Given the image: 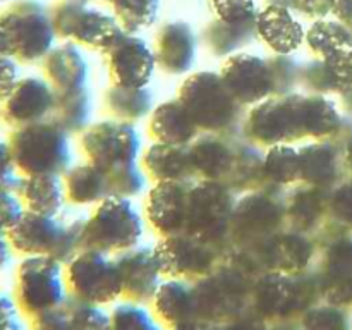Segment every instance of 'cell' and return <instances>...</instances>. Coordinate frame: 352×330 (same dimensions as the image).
<instances>
[{
	"mask_svg": "<svg viewBox=\"0 0 352 330\" xmlns=\"http://www.w3.org/2000/svg\"><path fill=\"white\" fill-rule=\"evenodd\" d=\"M54 38L50 12L34 0H19L0 12V55L33 64L50 54Z\"/></svg>",
	"mask_w": 352,
	"mask_h": 330,
	"instance_id": "1",
	"label": "cell"
},
{
	"mask_svg": "<svg viewBox=\"0 0 352 330\" xmlns=\"http://www.w3.org/2000/svg\"><path fill=\"white\" fill-rule=\"evenodd\" d=\"M9 144L17 172L23 175L58 174L69 160L62 127L47 120L12 129Z\"/></svg>",
	"mask_w": 352,
	"mask_h": 330,
	"instance_id": "2",
	"label": "cell"
},
{
	"mask_svg": "<svg viewBox=\"0 0 352 330\" xmlns=\"http://www.w3.org/2000/svg\"><path fill=\"white\" fill-rule=\"evenodd\" d=\"M65 285L60 261L52 256H26L16 274L17 308L30 318L62 309Z\"/></svg>",
	"mask_w": 352,
	"mask_h": 330,
	"instance_id": "3",
	"label": "cell"
},
{
	"mask_svg": "<svg viewBox=\"0 0 352 330\" xmlns=\"http://www.w3.org/2000/svg\"><path fill=\"white\" fill-rule=\"evenodd\" d=\"M65 282L76 299L88 305H107L122 294L117 263L107 260L95 250H88L69 260Z\"/></svg>",
	"mask_w": 352,
	"mask_h": 330,
	"instance_id": "4",
	"label": "cell"
},
{
	"mask_svg": "<svg viewBox=\"0 0 352 330\" xmlns=\"http://www.w3.org/2000/svg\"><path fill=\"white\" fill-rule=\"evenodd\" d=\"M86 0H62L52 9L55 34L93 48H105L120 31L116 19L86 7Z\"/></svg>",
	"mask_w": 352,
	"mask_h": 330,
	"instance_id": "5",
	"label": "cell"
},
{
	"mask_svg": "<svg viewBox=\"0 0 352 330\" xmlns=\"http://www.w3.org/2000/svg\"><path fill=\"white\" fill-rule=\"evenodd\" d=\"M7 237L12 250L24 256H52L64 261L74 248V236L55 217L31 212H24L23 219Z\"/></svg>",
	"mask_w": 352,
	"mask_h": 330,
	"instance_id": "6",
	"label": "cell"
},
{
	"mask_svg": "<svg viewBox=\"0 0 352 330\" xmlns=\"http://www.w3.org/2000/svg\"><path fill=\"white\" fill-rule=\"evenodd\" d=\"M141 223L129 203L109 199L98 208L85 232L86 241L95 251L129 250L138 241Z\"/></svg>",
	"mask_w": 352,
	"mask_h": 330,
	"instance_id": "7",
	"label": "cell"
},
{
	"mask_svg": "<svg viewBox=\"0 0 352 330\" xmlns=\"http://www.w3.org/2000/svg\"><path fill=\"white\" fill-rule=\"evenodd\" d=\"M113 81L124 88H141L151 78L155 57L143 40L119 31L103 48Z\"/></svg>",
	"mask_w": 352,
	"mask_h": 330,
	"instance_id": "8",
	"label": "cell"
},
{
	"mask_svg": "<svg viewBox=\"0 0 352 330\" xmlns=\"http://www.w3.org/2000/svg\"><path fill=\"white\" fill-rule=\"evenodd\" d=\"M55 100L54 86L50 82L40 78H24L0 105V119L10 131L43 122L54 113Z\"/></svg>",
	"mask_w": 352,
	"mask_h": 330,
	"instance_id": "9",
	"label": "cell"
},
{
	"mask_svg": "<svg viewBox=\"0 0 352 330\" xmlns=\"http://www.w3.org/2000/svg\"><path fill=\"white\" fill-rule=\"evenodd\" d=\"M116 263L122 280V294L129 296L134 302L150 301L160 285L158 275L162 270L157 256L148 250H136L124 254Z\"/></svg>",
	"mask_w": 352,
	"mask_h": 330,
	"instance_id": "10",
	"label": "cell"
},
{
	"mask_svg": "<svg viewBox=\"0 0 352 330\" xmlns=\"http://www.w3.org/2000/svg\"><path fill=\"white\" fill-rule=\"evenodd\" d=\"M254 26L261 40L277 54H291L305 38L301 24L294 19L287 7L282 6H268L263 12L258 14Z\"/></svg>",
	"mask_w": 352,
	"mask_h": 330,
	"instance_id": "11",
	"label": "cell"
},
{
	"mask_svg": "<svg viewBox=\"0 0 352 330\" xmlns=\"http://www.w3.org/2000/svg\"><path fill=\"white\" fill-rule=\"evenodd\" d=\"M223 85L239 96L261 98L274 85L270 65L253 55H236L223 67Z\"/></svg>",
	"mask_w": 352,
	"mask_h": 330,
	"instance_id": "12",
	"label": "cell"
},
{
	"mask_svg": "<svg viewBox=\"0 0 352 330\" xmlns=\"http://www.w3.org/2000/svg\"><path fill=\"white\" fill-rule=\"evenodd\" d=\"M17 195L26 212L55 217L64 205L65 189L57 174L21 175Z\"/></svg>",
	"mask_w": 352,
	"mask_h": 330,
	"instance_id": "13",
	"label": "cell"
},
{
	"mask_svg": "<svg viewBox=\"0 0 352 330\" xmlns=\"http://www.w3.org/2000/svg\"><path fill=\"white\" fill-rule=\"evenodd\" d=\"M157 58L168 72H184L195 58V36L186 24H167L158 33Z\"/></svg>",
	"mask_w": 352,
	"mask_h": 330,
	"instance_id": "14",
	"label": "cell"
},
{
	"mask_svg": "<svg viewBox=\"0 0 352 330\" xmlns=\"http://www.w3.org/2000/svg\"><path fill=\"white\" fill-rule=\"evenodd\" d=\"M43 69L48 82L62 93L74 91V88L85 81V60L72 45L52 48L50 54L43 58Z\"/></svg>",
	"mask_w": 352,
	"mask_h": 330,
	"instance_id": "15",
	"label": "cell"
},
{
	"mask_svg": "<svg viewBox=\"0 0 352 330\" xmlns=\"http://www.w3.org/2000/svg\"><path fill=\"white\" fill-rule=\"evenodd\" d=\"M155 313L162 322L177 327L182 323L192 322V313L196 309V301L192 291L179 280L165 282L158 285L153 298Z\"/></svg>",
	"mask_w": 352,
	"mask_h": 330,
	"instance_id": "16",
	"label": "cell"
},
{
	"mask_svg": "<svg viewBox=\"0 0 352 330\" xmlns=\"http://www.w3.org/2000/svg\"><path fill=\"white\" fill-rule=\"evenodd\" d=\"M306 40L309 48L323 57L352 47L351 31L344 24L332 21H318L313 24L306 34Z\"/></svg>",
	"mask_w": 352,
	"mask_h": 330,
	"instance_id": "17",
	"label": "cell"
},
{
	"mask_svg": "<svg viewBox=\"0 0 352 330\" xmlns=\"http://www.w3.org/2000/svg\"><path fill=\"white\" fill-rule=\"evenodd\" d=\"M254 30H256L254 23L227 24L222 21H217V23L210 24L205 38L217 54H229L234 48L248 43L253 38Z\"/></svg>",
	"mask_w": 352,
	"mask_h": 330,
	"instance_id": "18",
	"label": "cell"
},
{
	"mask_svg": "<svg viewBox=\"0 0 352 330\" xmlns=\"http://www.w3.org/2000/svg\"><path fill=\"white\" fill-rule=\"evenodd\" d=\"M112 7L120 26L131 33L153 23L158 0H113Z\"/></svg>",
	"mask_w": 352,
	"mask_h": 330,
	"instance_id": "19",
	"label": "cell"
},
{
	"mask_svg": "<svg viewBox=\"0 0 352 330\" xmlns=\"http://www.w3.org/2000/svg\"><path fill=\"white\" fill-rule=\"evenodd\" d=\"M112 330H160L151 313L141 306V302H120L110 315Z\"/></svg>",
	"mask_w": 352,
	"mask_h": 330,
	"instance_id": "20",
	"label": "cell"
},
{
	"mask_svg": "<svg viewBox=\"0 0 352 330\" xmlns=\"http://www.w3.org/2000/svg\"><path fill=\"white\" fill-rule=\"evenodd\" d=\"M71 330H112L110 316L96 305L78 301L69 311H65Z\"/></svg>",
	"mask_w": 352,
	"mask_h": 330,
	"instance_id": "21",
	"label": "cell"
},
{
	"mask_svg": "<svg viewBox=\"0 0 352 330\" xmlns=\"http://www.w3.org/2000/svg\"><path fill=\"white\" fill-rule=\"evenodd\" d=\"M210 6L222 23L244 24L256 21L253 0H210Z\"/></svg>",
	"mask_w": 352,
	"mask_h": 330,
	"instance_id": "22",
	"label": "cell"
},
{
	"mask_svg": "<svg viewBox=\"0 0 352 330\" xmlns=\"http://www.w3.org/2000/svg\"><path fill=\"white\" fill-rule=\"evenodd\" d=\"M24 208L17 188L14 186H0V236H9L10 230L23 219Z\"/></svg>",
	"mask_w": 352,
	"mask_h": 330,
	"instance_id": "23",
	"label": "cell"
},
{
	"mask_svg": "<svg viewBox=\"0 0 352 330\" xmlns=\"http://www.w3.org/2000/svg\"><path fill=\"white\" fill-rule=\"evenodd\" d=\"M325 67L333 85L352 89V48L327 55Z\"/></svg>",
	"mask_w": 352,
	"mask_h": 330,
	"instance_id": "24",
	"label": "cell"
},
{
	"mask_svg": "<svg viewBox=\"0 0 352 330\" xmlns=\"http://www.w3.org/2000/svg\"><path fill=\"white\" fill-rule=\"evenodd\" d=\"M19 62L14 58L0 55V105L6 102L21 81L19 78Z\"/></svg>",
	"mask_w": 352,
	"mask_h": 330,
	"instance_id": "25",
	"label": "cell"
},
{
	"mask_svg": "<svg viewBox=\"0 0 352 330\" xmlns=\"http://www.w3.org/2000/svg\"><path fill=\"white\" fill-rule=\"evenodd\" d=\"M17 168L14 164L12 150H10L9 140H2L0 138V186H14L17 188Z\"/></svg>",
	"mask_w": 352,
	"mask_h": 330,
	"instance_id": "26",
	"label": "cell"
},
{
	"mask_svg": "<svg viewBox=\"0 0 352 330\" xmlns=\"http://www.w3.org/2000/svg\"><path fill=\"white\" fill-rule=\"evenodd\" d=\"M308 330H347V323L340 313L323 309L308 320Z\"/></svg>",
	"mask_w": 352,
	"mask_h": 330,
	"instance_id": "27",
	"label": "cell"
},
{
	"mask_svg": "<svg viewBox=\"0 0 352 330\" xmlns=\"http://www.w3.org/2000/svg\"><path fill=\"white\" fill-rule=\"evenodd\" d=\"M31 330H71V327H69V320L64 309H57V311L33 318Z\"/></svg>",
	"mask_w": 352,
	"mask_h": 330,
	"instance_id": "28",
	"label": "cell"
},
{
	"mask_svg": "<svg viewBox=\"0 0 352 330\" xmlns=\"http://www.w3.org/2000/svg\"><path fill=\"white\" fill-rule=\"evenodd\" d=\"M0 330H24L17 313V305L3 296H0Z\"/></svg>",
	"mask_w": 352,
	"mask_h": 330,
	"instance_id": "29",
	"label": "cell"
},
{
	"mask_svg": "<svg viewBox=\"0 0 352 330\" xmlns=\"http://www.w3.org/2000/svg\"><path fill=\"white\" fill-rule=\"evenodd\" d=\"M292 6L308 17H323L333 10V0H292Z\"/></svg>",
	"mask_w": 352,
	"mask_h": 330,
	"instance_id": "30",
	"label": "cell"
},
{
	"mask_svg": "<svg viewBox=\"0 0 352 330\" xmlns=\"http://www.w3.org/2000/svg\"><path fill=\"white\" fill-rule=\"evenodd\" d=\"M352 34V0H333V10Z\"/></svg>",
	"mask_w": 352,
	"mask_h": 330,
	"instance_id": "31",
	"label": "cell"
},
{
	"mask_svg": "<svg viewBox=\"0 0 352 330\" xmlns=\"http://www.w3.org/2000/svg\"><path fill=\"white\" fill-rule=\"evenodd\" d=\"M12 246L9 243V237L7 236H0V270L9 263L10 260V253H12Z\"/></svg>",
	"mask_w": 352,
	"mask_h": 330,
	"instance_id": "32",
	"label": "cell"
},
{
	"mask_svg": "<svg viewBox=\"0 0 352 330\" xmlns=\"http://www.w3.org/2000/svg\"><path fill=\"white\" fill-rule=\"evenodd\" d=\"M174 330H210V329H206L205 325H198V323L195 322H188V323H182V325L174 327Z\"/></svg>",
	"mask_w": 352,
	"mask_h": 330,
	"instance_id": "33",
	"label": "cell"
},
{
	"mask_svg": "<svg viewBox=\"0 0 352 330\" xmlns=\"http://www.w3.org/2000/svg\"><path fill=\"white\" fill-rule=\"evenodd\" d=\"M272 6H282V7H287L292 6V0H270Z\"/></svg>",
	"mask_w": 352,
	"mask_h": 330,
	"instance_id": "34",
	"label": "cell"
},
{
	"mask_svg": "<svg viewBox=\"0 0 352 330\" xmlns=\"http://www.w3.org/2000/svg\"><path fill=\"white\" fill-rule=\"evenodd\" d=\"M3 2H9V0H0V3H3Z\"/></svg>",
	"mask_w": 352,
	"mask_h": 330,
	"instance_id": "35",
	"label": "cell"
},
{
	"mask_svg": "<svg viewBox=\"0 0 352 330\" xmlns=\"http://www.w3.org/2000/svg\"><path fill=\"white\" fill-rule=\"evenodd\" d=\"M105 2H110V3H112V2H113V0H105Z\"/></svg>",
	"mask_w": 352,
	"mask_h": 330,
	"instance_id": "36",
	"label": "cell"
}]
</instances>
